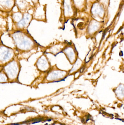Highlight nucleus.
<instances>
[{
  "instance_id": "obj_4",
  "label": "nucleus",
  "mask_w": 124,
  "mask_h": 125,
  "mask_svg": "<svg viewBox=\"0 0 124 125\" xmlns=\"http://www.w3.org/2000/svg\"><path fill=\"white\" fill-rule=\"evenodd\" d=\"M60 125H63V124H60Z\"/></svg>"
},
{
  "instance_id": "obj_3",
  "label": "nucleus",
  "mask_w": 124,
  "mask_h": 125,
  "mask_svg": "<svg viewBox=\"0 0 124 125\" xmlns=\"http://www.w3.org/2000/svg\"><path fill=\"white\" fill-rule=\"evenodd\" d=\"M122 120L120 119V120Z\"/></svg>"
},
{
  "instance_id": "obj_2",
  "label": "nucleus",
  "mask_w": 124,
  "mask_h": 125,
  "mask_svg": "<svg viewBox=\"0 0 124 125\" xmlns=\"http://www.w3.org/2000/svg\"><path fill=\"white\" fill-rule=\"evenodd\" d=\"M52 119H46V120H45L44 121V122H50V121H51Z\"/></svg>"
},
{
  "instance_id": "obj_1",
  "label": "nucleus",
  "mask_w": 124,
  "mask_h": 125,
  "mask_svg": "<svg viewBox=\"0 0 124 125\" xmlns=\"http://www.w3.org/2000/svg\"><path fill=\"white\" fill-rule=\"evenodd\" d=\"M22 125L21 123H11L9 125Z\"/></svg>"
}]
</instances>
